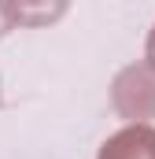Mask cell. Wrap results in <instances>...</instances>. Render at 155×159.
Wrapping results in <instances>:
<instances>
[{"instance_id":"1","label":"cell","mask_w":155,"mask_h":159,"mask_svg":"<svg viewBox=\"0 0 155 159\" xmlns=\"http://www.w3.org/2000/svg\"><path fill=\"white\" fill-rule=\"evenodd\" d=\"M111 104L126 122L155 119V70L148 63H129L111 81Z\"/></svg>"},{"instance_id":"2","label":"cell","mask_w":155,"mask_h":159,"mask_svg":"<svg viewBox=\"0 0 155 159\" xmlns=\"http://www.w3.org/2000/svg\"><path fill=\"white\" fill-rule=\"evenodd\" d=\"M96 159H155V129L148 122H129L100 144Z\"/></svg>"},{"instance_id":"3","label":"cell","mask_w":155,"mask_h":159,"mask_svg":"<svg viewBox=\"0 0 155 159\" xmlns=\"http://www.w3.org/2000/svg\"><path fill=\"white\" fill-rule=\"evenodd\" d=\"M15 26H52L70 11V0H4Z\"/></svg>"},{"instance_id":"4","label":"cell","mask_w":155,"mask_h":159,"mask_svg":"<svg viewBox=\"0 0 155 159\" xmlns=\"http://www.w3.org/2000/svg\"><path fill=\"white\" fill-rule=\"evenodd\" d=\"M15 30V19H11V11H7V4L0 0V37H7Z\"/></svg>"},{"instance_id":"5","label":"cell","mask_w":155,"mask_h":159,"mask_svg":"<svg viewBox=\"0 0 155 159\" xmlns=\"http://www.w3.org/2000/svg\"><path fill=\"white\" fill-rule=\"evenodd\" d=\"M144 63L155 70V26H152V34H148V44H144Z\"/></svg>"}]
</instances>
